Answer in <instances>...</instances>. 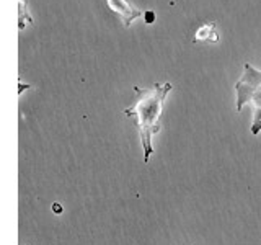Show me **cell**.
<instances>
[{
  "mask_svg": "<svg viewBox=\"0 0 261 245\" xmlns=\"http://www.w3.org/2000/svg\"><path fill=\"white\" fill-rule=\"evenodd\" d=\"M171 84H155L152 88H137L136 87V100L134 103L124 110V114L133 118L139 137H141L142 151H144V163L149 162L153 154L152 137L160 131V118L165 105V98L170 93Z\"/></svg>",
  "mask_w": 261,
  "mask_h": 245,
  "instance_id": "6da1fadb",
  "label": "cell"
},
{
  "mask_svg": "<svg viewBox=\"0 0 261 245\" xmlns=\"http://www.w3.org/2000/svg\"><path fill=\"white\" fill-rule=\"evenodd\" d=\"M258 87H261V72L256 70L248 62L243 65L242 77L237 80L235 90H237V111H242V108L248 102H251L253 93L256 92Z\"/></svg>",
  "mask_w": 261,
  "mask_h": 245,
  "instance_id": "7a4b0ae2",
  "label": "cell"
},
{
  "mask_svg": "<svg viewBox=\"0 0 261 245\" xmlns=\"http://www.w3.org/2000/svg\"><path fill=\"white\" fill-rule=\"evenodd\" d=\"M106 4H108V7L114 13H118L121 16L126 27H130V23H133L136 18H139L141 15H144L141 10L130 7L126 0H106Z\"/></svg>",
  "mask_w": 261,
  "mask_h": 245,
  "instance_id": "3957f363",
  "label": "cell"
},
{
  "mask_svg": "<svg viewBox=\"0 0 261 245\" xmlns=\"http://www.w3.org/2000/svg\"><path fill=\"white\" fill-rule=\"evenodd\" d=\"M198 41H211V43H217L219 41V35L216 31V24L214 23H206L199 27L194 33V43Z\"/></svg>",
  "mask_w": 261,
  "mask_h": 245,
  "instance_id": "277c9868",
  "label": "cell"
},
{
  "mask_svg": "<svg viewBox=\"0 0 261 245\" xmlns=\"http://www.w3.org/2000/svg\"><path fill=\"white\" fill-rule=\"evenodd\" d=\"M251 103L253 108H255V113H253V122H251V133L258 134L261 131V87H258V90L251 96Z\"/></svg>",
  "mask_w": 261,
  "mask_h": 245,
  "instance_id": "5b68a950",
  "label": "cell"
},
{
  "mask_svg": "<svg viewBox=\"0 0 261 245\" xmlns=\"http://www.w3.org/2000/svg\"><path fill=\"white\" fill-rule=\"evenodd\" d=\"M18 12H20V18H18V23H20V24H18V27L23 30V28H24V18H27V20L31 23V16L28 15V10H27V8H24V2H23V0H20V10H18Z\"/></svg>",
  "mask_w": 261,
  "mask_h": 245,
  "instance_id": "8992f818",
  "label": "cell"
},
{
  "mask_svg": "<svg viewBox=\"0 0 261 245\" xmlns=\"http://www.w3.org/2000/svg\"><path fill=\"white\" fill-rule=\"evenodd\" d=\"M144 20H145L147 23H153V20H155V13H153L152 10L144 12Z\"/></svg>",
  "mask_w": 261,
  "mask_h": 245,
  "instance_id": "52a82bcc",
  "label": "cell"
},
{
  "mask_svg": "<svg viewBox=\"0 0 261 245\" xmlns=\"http://www.w3.org/2000/svg\"><path fill=\"white\" fill-rule=\"evenodd\" d=\"M54 211H56V212H61V211H62V208H61V204H59V203H56V204H54Z\"/></svg>",
  "mask_w": 261,
  "mask_h": 245,
  "instance_id": "ba28073f",
  "label": "cell"
}]
</instances>
